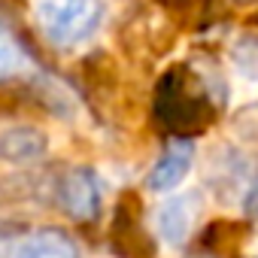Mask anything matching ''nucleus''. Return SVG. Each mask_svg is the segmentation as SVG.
Returning a JSON list of instances; mask_svg holds the SVG:
<instances>
[{"mask_svg":"<svg viewBox=\"0 0 258 258\" xmlns=\"http://www.w3.org/2000/svg\"><path fill=\"white\" fill-rule=\"evenodd\" d=\"M155 115L176 137H195L216 118V94L204 73L188 64L170 67L155 88Z\"/></svg>","mask_w":258,"mask_h":258,"instance_id":"f257e3e1","label":"nucleus"},{"mask_svg":"<svg viewBox=\"0 0 258 258\" xmlns=\"http://www.w3.org/2000/svg\"><path fill=\"white\" fill-rule=\"evenodd\" d=\"M34 16L49 43L58 49L79 46L100 25V0H34Z\"/></svg>","mask_w":258,"mask_h":258,"instance_id":"f03ea898","label":"nucleus"},{"mask_svg":"<svg viewBox=\"0 0 258 258\" xmlns=\"http://www.w3.org/2000/svg\"><path fill=\"white\" fill-rule=\"evenodd\" d=\"M109 243L118 258H152L155 246L152 237L143 228V210L134 191L118 198L115 213H112V228H109Z\"/></svg>","mask_w":258,"mask_h":258,"instance_id":"7ed1b4c3","label":"nucleus"},{"mask_svg":"<svg viewBox=\"0 0 258 258\" xmlns=\"http://www.w3.org/2000/svg\"><path fill=\"white\" fill-rule=\"evenodd\" d=\"M204 210V198L201 191H179L161 201L158 213H155V231L167 246H182L195 228V222L201 219Z\"/></svg>","mask_w":258,"mask_h":258,"instance_id":"20e7f679","label":"nucleus"},{"mask_svg":"<svg viewBox=\"0 0 258 258\" xmlns=\"http://www.w3.org/2000/svg\"><path fill=\"white\" fill-rule=\"evenodd\" d=\"M58 204L76 222H91L100 213V182L91 167H70L58 182Z\"/></svg>","mask_w":258,"mask_h":258,"instance_id":"39448f33","label":"nucleus"},{"mask_svg":"<svg viewBox=\"0 0 258 258\" xmlns=\"http://www.w3.org/2000/svg\"><path fill=\"white\" fill-rule=\"evenodd\" d=\"M191 164H195V146H191L188 137H179V140H173V143L161 152V158L152 164V170H149V176H146V185H149L155 195L173 191L179 182H185Z\"/></svg>","mask_w":258,"mask_h":258,"instance_id":"423d86ee","label":"nucleus"},{"mask_svg":"<svg viewBox=\"0 0 258 258\" xmlns=\"http://www.w3.org/2000/svg\"><path fill=\"white\" fill-rule=\"evenodd\" d=\"M49 149V137L43 127L37 124H10L0 131V161L22 167V164H34L46 155Z\"/></svg>","mask_w":258,"mask_h":258,"instance_id":"0eeeda50","label":"nucleus"},{"mask_svg":"<svg viewBox=\"0 0 258 258\" xmlns=\"http://www.w3.org/2000/svg\"><path fill=\"white\" fill-rule=\"evenodd\" d=\"M13 258H82V252L64 228H37L16 243Z\"/></svg>","mask_w":258,"mask_h":258,"instance_id":"6e6552de","label":"nucleus"},{"mask_svg":"<svg viewBox=\"0 0 258 258\" xmlns=\"http://www.w3.org/2000/svg\"><path fill=\"white\" fill-rule=\"evenodd\" d=\"M28 70H34V58L31 52L22 46V40L0 22V82L25 76Z\"/></svg>","mask_w":258,"mask_h":258,"instance_id":"1a4fd4ad","label":"nucleus"},{"mask_svg":"<svg viewBox=\"0 0 258 258\" xmlns=\"http://www.w3.org/2000/svg\"><path fill=\"white\" fill-rule=\"evenodd\" d=\"M231 73L243 88L258 94V37H240L231 46Z\"/></svg>","mask_w":258,"mask_h":258,"instance_id":"9d476101","label":"nucleus"},{"mask_svg":"<svg viewBox=\"0 0 258 258\" xmlns=\"http://www.w3.org/2000/svg\"><path fill=\"white\" fill-rule=\"evenodd\" d=\"M243 225L240 222H231V219H219L207 228L204 234V243H207V252L213 255H225V252H237L240 243H243Z\"/></svg>","mask_w":258,"mask_h":258,"instance_id":"9b49d317","label":"nucleus"},{"mask_svg":"<svg viewBox=\"0 0 258 258\" xmlns=\"http://www.w3.org/2000/svg\"><path fill=\"white\" fill-rule=\"evenodd\" d=\"M158 4H161L167 13H173V16H195V13L204 10L207 0H158Z\"/></svg>","mask_w":258,"mask_h":258,"instance_id":"f8f14e48","label":"nucleus"},{"mask_svg":"<svg viewBox=\"0 0 258 258\" xmlns=\"http://www.w3.org/2000/svg\"><path fill=\"white\" fill-rule=\"evenodd\" d=\"M16 252V237L7 225H0V258H13Z\"/></svg>","mask_w":258,"mask_h":258,"instance_id":"ddd939ff","label":"nucleus"},{"mask_svg":"<svg viewBox=\"0 0 258 258\" xmlns=\"http://www.w3.org/2000/svg\"><path fill=\"white\" fill-rule=\"evenodd\" d=\"M188 258H219V255H213V252H198V255H188Z\"/></svg>","mask_w":258,"mask_h":258,"instance_id":"4468645a","label":"nucleus"},{"mask_svg":"<svg viewBox=\"0 0 258 258\" xmlns=\"http://www.w3.org/2000/svg\"><path fill=\"white\" fill-rule=\"evenodd\" d=\"M0 4H7V7H22L25 0H0Z\"/></svg>","mask_w":258,"mask_h":258,"instance_id":"2eb2a0df","label":"nucleus"},{"mask_svg":"<svg viewBox=\"0 0 258 258\" xmlns=\"http://www.w3.org/2000/svg\"><path fill=\"white\" fill-rule=\"evenodd\" d=\"M243 4H258V0H243Z\"/></svg>","mask_w":258,"mask_h":258,"instance_id":"dca6fc26","label":"nucleus"},{"mask_svg":"<svg viewBox=\"0 0 258 258\" xmlns=\"http://www.w3.org/2000/svg\"><path fill=\"white\" fill-rule=\"evenodd\" d=\"M255 22H258V16H255Z\"/></svg>","mask_w":258,"mask_h":258,"instance_id":"f3484780","label":"nucleus"}]
</instances>
